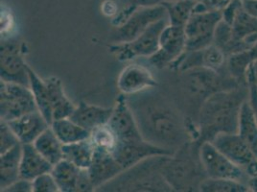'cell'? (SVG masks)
<instances>
[{"label": "cell", "mask_w": 257, "mask_h": 192, "mask_svg": "<svg viewBox=\"0 0 257 192\" xmlns=\"http://www.w3.org/2000/svg\"><path fill=\"white\" fill-rule=\"evenodd\" d=\"M127 100L142 137L152 144L176 152L199 138L196 122L157 88L127 96Z\"/></svg>", "instance_id": "cell-1"}, {"label": "cell", "mask_w": 257, "mask_h": 192, "mask_svg": "<svg viewBox=\"0 0 257 192\" xmlns=\"http://www.w3.org/2000/svg\"><path fill=\"white\" fill-rule=\"evenodd\" d=\"M177 73L174 88L179 102L182 103L179 108L186 118H191L196 124L199 112L207 98L216 92L245 85H240L228 74L227 70L219 72L197 67Z\"/></svg>", "instance_id": "cell-2"}, {"label": "cell", "mask_w": 257, "mask_h": 192, "mask_svg": "<svg viewBox=\"0 0 257 192\" xmlns=\"http://www.w3.org/2000/svg\"><path fill=\"white\" fill-rule=\"evenodd\" d=\"M248 94V85H240L207 98L197 118L199 138L196 141L201 144L221 133H237L240 110Z\"/></svg>", "instance_id": "cell-3"}, {"label": "cell", "mask_w": 257, "mask_h": 192, "mask_svg": "<svg viewBox=\"0 0 257 192\" xmlns=\"http://www.w3.org/2000/svg\"><path fill=\"white\" fill-rule=\"evenodd\" d=\"M200 143L191 140L184 143L165 160L162 174L173 191H200L206 177L199 157Z\"/></svg>", "instance_id": "cell-4"}, {"label": "cell", "mask_w": 257, "mask_h": 192, "mask_svg": "<svg viewBox=\"0 0 257 192\" xmlns=\"http://www.w3.org/2000/svg\"><path fill=\"white\" fill-rule=\"evenodd\" d=\"M168 156H155L127 168L97 191H173L162 174Z\"/></svg>", "instance_id": "cell-5"}, {"label": "cell", "mask_w": 257, "mask_h": 192, "mask_svg": "<svg viewBox=\"0 0 257 192\" xmlns=\"http://www.w3.org/2000/svg\"><path fill=\"white\" fill-rule=\"evenodd\" d=\"M169 24L168 17L155 22L150 27L132 42L113 43L109 46V51L118 61L127 62L138 58H150L160 49L161 35Z\"/></svg>", "instance_id": "cell-6"}, {"label": "cell", "mask_w": 257, "mask_h": 192, "mask_svg": "<svg viewBox=\"0 0 257 192\" xmlns=\"http://www.w3.org/2000/svg\"><path fill=\"white\" fill-rule=\"evenodd\" d=\"M222 20V10L207 9L194 12L184 26L186 51L200 50L213 44L217 26Z\"/></svg>", "instance_id": "cell-7"}, {"label": "cell", "mask_w": 257, "mask_h": 192, "mask_svg": "<svg viewBox=\"0 0 257 192\" xmlns=\"http://www.w3.org/2000/svg\"><path fill=\"white\" fill-rule=\"evenodd\" d=\"M38 106L30 87L1 81L0 83V119L11 121L38 111Z\"/></svg>", "instance_id": "cell-8"}, {"label": "cell", "mask_w": 257, "mask_h": 192, "mask_svg": "<svg viewBox=\"0 0 257 192\" xmlns=\"http://www.w3.org/2000/svg\"><path fill=\"white\" fill-rule=\"evenodd\" d=\"M199 157L207 178L230 179L246 182V171L217 149L211 141H204L199 147Z\"/></svg>", "instance_id": "cell-9"}, {"label": "cell", "mask_w": 257, "mask_h": 192, "mask_svg": "<svg viewBox=\"0 0 257 192\" xmlns=\"http://www.w3.org/2000/svg\"><path fill=\"white\" fill-rule=\"evenodd\" d=\"M167 18V11L161 5L151 7H138L121 25L115 27L111 34L110 41L113 43L132 42L152 24Z\"/></svg>", "instance_id": "cell-10"}, {"label": "cell", "mask_w": 257, "mask_h": 192, "mask_svg": "<svg viewBox=\"0 0 257 192\" xmlns=\"http://www.w3.org/2000/svg\"><path fill=\"white\" fill-rule=\"evenodd\" d=\"M28 67L29 65L26 64L23 58L22 43L13 39L1 41V81L16 83L30 87Z\"/></svg>", "instance_id": "cell-11"}, {"label": "cell", "mask_w": 257, "mask_h": 192, "mask_svg": "<svg viewBox=\"0 0 257 192\" xmlns=\"http://www.w3.org/2000/svg\"><path fill=\"white\" fill-rule=\"evenodd\" d=\"M185 51L186 38L184 27L174 26L169 23L161 33L160 49L148 60L156 68H168Z\"/></svg>", "instance_id": "cell-12"}, {"label": "cell", "mask_w": 257, "mask_h": 192, "mask_svg": "<svg viewBox=\"0 0 257 192\" xmlns=\"http://www.w3.org/2000/svg\"><path fill=\"white\" fill-rule=\"evenodd\" d=\"M175 151L152 144L144 139L118 140L111 153L124 169L130 168L141 160L155 156H172Z\"/></svg>", "instance_id": "cell-13"}, {"label": "cell", "mask_w": 257, "mask_h": 192, "mask_svg": "<svg viewBox=\"0 0 257 192\" xmlns=\"http://www.w3.org/2000/svg\"><path fill=\"white\" fill-rule=\"evenodd\" d=\"M158 86L159 81L155 78L150 68L143 64H128L118 76V89L124 95H135Z\"/></svg>", "instance_id": "cell-14"}, {"label": "cell", "mask_w": 257, "mask_h": 192, "mask_svg": "<svg viewBox=\"0 0 257 192\" xmlns=\"http://www.w3.org/2000/svg\"><path fill=\"white\" fill-rule=\"evenodd\" d=\"M215 147L246 171L257 160L255 154L238 133H221L211 140Z\"/></svg>", "instance_id": "cell-15"}, {"label": "cell", "mask_w": 257, "mask_h": 192, "mask_svg": "<svg viewBox=\"0 0 257 192\" xmlns=\"http://www.w3.org/2000/svg\"><path fill=\"white\" fill-rule=\"evenodd\" d=\"M115 133L118 140L144 139L140 133L138 122L128 106L127 96L120 94L113 107V112L107 123Z\"/></svg>", "instance_id": "cell-16"}, {"label": "cell", "mask_w": 257, "mask_h": 192, "mask_svg": "<svg viewBox=\"0 0 257 192\" xmlns=\"http://www.w3.org/2000/svg\"><path fill=\"white\" fill-rule=\"evenodd\" d=\"M87 169L96 191L125 170L111 153L100 149L94 150L92 162Z\"/></svg>", "instance_id": "cell-17"}, {"label": "cell", "mask_w": 257, "mask_h": 192, "mask_svg": "<svg viewBox=\"0 0 257 192\" xmlns=\"http://www.w3.org/2000/svg\"><path fill=\"white\" fill-rule=\"evenodd\" d=\"M22 144L34 143L50 125L42 113L34 111L7 122Z\"/></svg>", "instance_id": "cell-18"}, {"label": "cell", "mask_w": 257, "mask_h": 192, "mask_svg": "<svg viewBox=\"0 0 257 192\" xmlns=\"http://www.w3.org/2000/svg\"><path fill=\"white\" fill-rule=\"evenodd\" d=\"M112 112L113 107H100L82 101L78 106H76L74 112L69 118L91 133L94 129L107 124Z\"/></svg>", "instance_id": "cell-19"}, {"label": "cell", "mask_w": 257, "mask_h": 192, "mask_svg": "<svg viewBox=\"0 0 257 192\" xmlns=\"http://www.w3.org/2000/svg\"><path fill=\"white\" fill-rule=\"evenodd\" d=\"M53 164L46 160L33 143L22 144L21 178L33 181L44 173L51 172Z\"/></svg>", "instance_id": "cell-20"}, {"label": "cell", "mask_w": 257, "mask_h": 192, "mask_svg": "<svg viewBox=\"0 0 257 192\" xmlns=\"http://www.w3.org/2000/svg\"><path fill=\"white\" fill-rule=\"evenodd\" d=\"M22 144L20 143L0 154V188L1 191L6 189L13 182L21 178Z\"/></svg>", "instance_id": "cell-21"}, {"label": "cell", "mask_w": 257, "mask_h": 192, "mask_svg": "<svg viewBox=\"0 0 257 192\" xmlns=\"http://www.w3.org/2000/svg\"><path fill=\"white\" fill-rule=\"evenodd\" d=\"M44 80L49 90V97L53 111V121L56 119L69 118L74 112L76 106L66 95L62 81L54 76Z\"/></svg>", "instance_id": "cell-22"}, {"label": "cell", "mask_w": 257, "mask_h": 192, "mask_svg": "<svg viewBox=\"0 0 257 192\" xmlns=\"http://www.w3.org/2000/svg\"><path fill=\"white\" fill-rule=\"evenodd\" d=\"M257 60V42L246 50L227 56L226 70L240 85H246V73L249 65Z\"/></svg>", "instance_id": "cell-23"}, {"label": "cell", "mask_w": 257, "mask_h": 192, "mask_svg": "<svg viewBox=\"0 0 257 192\" xmlns=\"http://www.w3.org/2000/svg\"><path fill=\"white\" fill-rule=\"evenodd\" d=\"M237 133L257 157V119L248 97L240 110Z\"/></svg>", "instance_id": "cell-24"}, {"label": "cell", "mask_w": 257, "mask_h": 192, "mask_svg": "<svg viewBox=\"0 0 257 192\" xmlns=\"http://www.w3.org/2000/svg\"><path fill=\"white\" fill-rule=\"evenodd\" d=\"M28 74L30 80V88L35 97L38 109L51 126L53 122V111L50 102L49 90L45 80L42 79L30 66L28 67Z\"/></svg>", "instance_id": "cell-25"}, {"label": "cell", "mask_w": 257, "mask_h": 192, "mask_svg": "<svg viewBox=\"0 0 257 192\" xmlns=\"http://www.w3.org/2000/svg\"><path fill=\"white\" fill-rule=\"evenodd\" d=\"M33 144L43 157L53 165L64 159V144L58 139L51 126L46 129Z\"/></svg>", "instance_id": "cell-26"}, {"label": "cell", "mask_w": 257, "mask_h": 192, "mask_svg": "<svg viewBox=\"0 0 257 192\" xmlns=\"http://www.w3.org/2000/svg\"><path fill=\"white\" fill-rule=\"evenodd\" d=\"M54 133L63 144H70L89 139L90 132L78 125L69 118L54 120L51 124Z\"/></svg>", "instance_id": "cell-27"}, {"label": "cell", "mask_w": 257, "mask_h": 192, "mask_svg": "<svg viewBox=\"0 0 257 192\" xmlns=\"http://www.w3.org/2000/svg\"><path fill=\"white\" fill-rule=\"evenodd\" d=\"M94 150L95 148L89 139L64 144V159L71 161L80 168H88L92 162Z\"/></svg>", "instance_id": "cell-28"}, {"label": "cell", "mask_w": 257, "mask_h": 192, "mask_svg": "<svg viewBox=\"0 0 257 192\" xmlns=\"http://www.w3.org/2000/svg\"><path fill=\"white\" fill-rule=\"evenodd\" d=\"M82 168L69 160H63L53 165L51 173L61 192H76L77 181Z\"/></svg>", "instance_id": "cell-29"}, {"label": "cell", "mask_w": 257, "mask_h": 192, "mask_svg": "<svg viewBox=\"0 0 257 192\" xmlns=\"http://www.w3.org/2000/svg\"><path fill=\"white\" fill-rule=\"evenodd\" d=\"M197 4V0H172L162 3L167 11L169 23L181 27L186 25L194 14Z\"/></svg>", "instance_id": "cell-30"}, {"label": "cell", "mask_w": 257, "mask_h": 192, "mask_svg": "<svg viewBox=\"0 0 257 192\" xmlns=\"http://www.w3.org/2000/svg\"><path fill=\"white\" fill-rule=\"evenodd\" d=\"M203 192H246L249 188L246 182L230 179L205 178L200 185Z\"/></svg>", "instance_id": "cell-31"}, {"label": "cell", "mask_w": 257, "mask_h": 192, "mask_svg": "<svg viewBox=\"0 0 257 192\" xmlns=\"http://www.w3.org/2000/svg\"><path fill=\"white\" fill-rule=\"evenodd\" d=\"M89 139L95 149L104 150L109 153L113 152L118 142L115 133L109 127L108 124L94 129L90 133Z\"/></svg>", "instance_id": "cell-32"}, {"label": "cell", "mask_w": 257, "mask_h": 192, "mask_svg": "<svg viewBox=\"0 0 257 192\" xmlns=\"http://www.w3.org/2000/svg\"><path fill=\"white\" fill-rule=\"evenodd\" d=\"M21 141L17 135L14 133L7 122L1 121L0 123V154L7 152L16 145L20 144Z\"/></svg>", "instance_id": "cell-33"}, {"label": "cell", "mask_w": 257, "mask_h": 192, "mask_svg": "<svg viewBox=\"0 0 257 192\" xmlns=\"http://www.w3.org/2000/svg\"><path fill=\"white\" fill-rule=\"evenodd\" d=\"M32 182L34 192H61L51 172L37 177Z\"/></svg>", "instance_id": "cell-34"}, {"label": "cell", "mask_w": 257, "mask_h": 192, "mask_svg": "<svg viewBox=\"0 0 257 192\" xmlns=\"http://www.w3.org/2000/svg\"><path fill=\"white\" fill-rule=\"evenodd\" d=\"M96 191L87 168H82L77 181L76 192Z\"/></svg>", "instance_id": "cell-35"}, {"label": "cell", "mask_w": 257, "mask_h": 192, "mask_svg": "<svg viewBox=\"0 0 257 192\" xmlns=\"http://www.w3.org/2000/svg\"><path fill=\"white\" fill-rule=\"evenodd\" d=\"M4 192H32V181H28L25 179L20 178L18 181L13 182L11 185H9Z\"/></svg>", "instance_id": "cell-36"}, {"label": "cell", "mask_w": 257, "mask_h": 192, "mask_svg": "<svg viewBox=\"0 0 257 192\" xmlns=\"http://www.w3.org/2000/svg\"><path fill=\"white\" fill-rule=\"evenodd\" d=\"M128 5H135L138 7H151L161 5L164 2L172 1V0H121Z\"/></svg>", "instance_id": "cell-37"}, {"label": "cell", "mask_w": 257, "mask_h": 192, "mask_svg": "<svg viewBox=\"0 0 257 192\" xmlns=\"http://www.w3.org/2000/svg\"><path fill=\"white\" fill-rule=\"evenodd\" d=\"M246 85L257 86V60L249 65L246 73Z\"/></svg>", "instance_id": "cell-38"}, {"label": "cell", "mask_w": 257, "mask_h": 192, "mask_svg": "<svg viewBox=\"0 0 257 192\" xmlns=\"http://www.w3.org/2000/svg\"><path fill=\"white\" fill-rule=\"evenodd\" d=\"M242 7L247 14L257 18V0H242Z\"/></svg>", "instance_id": "cell-39"}, {"label": "cell", "mask_w": 257, "mask_h": 192, "mask_svg": "<svg viewBox=\"0 0 257 192\" xmlns=\"http://www.w3.org/2000/svg\"><path fill=\"white\" fill-rule=\"evenodd\" d=\"M234 0H207L206 3L210 9L224 10L226 6H228Z\"/></svg>", "instance_id": "cell-40"}, {"label": "cell", "mask_w": 257, "mask_h": 192, "mask_svg": "<svg viewBox=\"0 0 257 192\" xmlns=\"http://www.w3.org/2000/svg\"><path fill=\"white\" fill-rule=\"evenodd\" d=\"M246 184H247L249 190L257 192V175L253 177H249L246 181Z\"/></svg>", "instance_id": "cell-41"}, {"label": "cell", "mask_w": 257, "mask_h": 192, "mask_svg": "<svg viewBox=\"0 0 257 192\" xmlns=\"http://www.w3.org/2000/svg\"><path fill=\"white\" fill-rule=\"evenodd\" d=\"M197 1H201V2H204L205 4H207V3H206V1H207V0H197ZM207 6H208V5H207Z\"/></svg>", "instance_id": "cell-42"}, {"label": "cell", "mask_w": 257, "mask_h": 192, "mask_svg": "<svg viewBox=\"0 0 257 192\" xmlns=\"http://www.w3.org/2000/svg\"><path fill=\"white\" fill-rule=\"evenodd\" d=\"M256 89H257V86H256Z\"/></svg>", "instance_id": "cell-43"}]
</instances>
